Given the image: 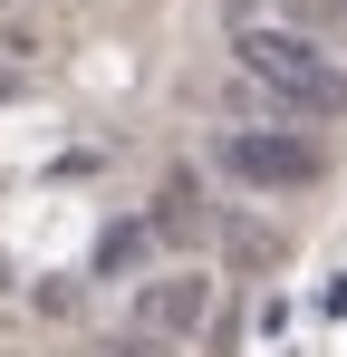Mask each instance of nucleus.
<instances>
[{
    "label": "nucleus",
    "mask_w": 347,
    "mask_h": 357,
    "mask_svg": "<svg viewBox=\"0 0 347 357\" xmlns=\"http://www.w3.org/2000/svg\"><path fill=\"white\" fill-rule=\"evenodd\" d=\"M270 20H289V29H309V39H328V49L347 59V0H280Z\"/></svg>",
    "instance_id": "nucleus-7"
},
{
    "label": "nucleus",
    "mask_w": 347,
    "mask_h": 357,
    "mask_svg": "<svg viewBox=\"0 0 347 357\" xmlns=\"http://www.w3.org/2000/svg\"><path fill=\"white\" fill-rule=\"evenodd\" d=\"M213 174L241 193H299V183L328 174V145L299 135V126H222L213 135Z\"/></svg>",
    "instance_id": "nucleus-2"
},
{
    "label": "nucleus",
    "mask_w": 347,
    "mask_h": 357,
    "mask_svg": "<svg viewBox=\"0 0 347 357\" xmlns=\"http://www.w3.org/2000/svg\"><path fill=\"white\" fill-rule=\"evenodd\" d=\"M231 68L280 107L289 126H347V59L328 39H309V29H289L270 10H231Z\"/></svg>",
    "instance_id": "nucleus-1"
},
{
    "label": "nucleus",
    "mask_w": 347,
    "mask_h": 357,
    "mask_svg": "<svg viewBox=\"0 0 347 357\" xmlns=\"http://www.w3.org/2000/svg\"><path fill=\"white\" fill-rule=\"evenodd\" d=\"M10 290H20V271H10V251H0V299H10Z\"/></svg>",
    "instance_id": "nucleus-9"
},
{
    "label": "nucleus",
    "mask_w": 347,
    "mask_h": 357,
    "mask_svg": "<svg viewBox=\"0 0 347 357\" xmlns=\"http://www.w3.org/2000/svg\"><path fill=\"white\" fill-rule=\"evenodd\" d=\"M107 357H174V338H155V328H116Z\"/></svg>",
    "instance_id": "nucleus-8"
},
{
    "label": "nucleus",
    "mask_w": 347,
    "mask_h": 357,
    "mask_svg": "<svg viewBox=\"0 0 347 357\" xmlns=\"http://www.w3.org/2000/svg\"><path fill=\"white\" fill-rule=\"evenodd\" d=\"M213 213H222V203H203V183L174 174L164 193H155V213H145V222H155L164 241H213Z\"/></svg>",
    "instance_id": "nucleus-5"
},
{
    "label": "nucleus",
    "mask_w": 347,
    "mask_h": 357,
    "mask_svg": "<svg viewBox=\"0 0 347 357\" xmlns=\"http://www.w3.org/2000/svg\"><path fill=\"white\" fill-rule=\"evenodd\" d=\"M213 251H222L231 271H270V261H280V232H270L261 213H241V203H222V213H213Z\"/></svg>",
    "instance_id": "nucleus-4"
},
{
    "label": "nucleus",
    "mask_w": 347,
    "mask_h": 357,
    "mask_svg": "<svg viewBox=\"0 0 347 357\" xmlns=\"http://www.w3.org/2000/svg\"><path fill=\"white\" fill-rule=\"evenodd\" d=\"M164 251V232L145 222V213H125V222H107V241H97V280H125V271H145Z\"/></svg>",
    "instance_id": "nucleus-6"
},
{
    "label": "nucleus",
    "mask_w": 347,
    "mask_h": 357,
    "mask_svg": "<svg viewBox=\"0 0 347 357\" xmlns=\"http://www.w3.org/2000/svg\"><path fill=\"white\" fill-rule=\"evenodd\" d=\"M213 290H222V271H203V261H174V271H145L135 280V309H125V328H155V338H193V328H213Z\"/></svg>",
    "instance_id": "nucleus-3"
}]
</instances>
